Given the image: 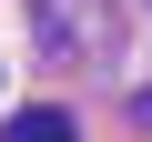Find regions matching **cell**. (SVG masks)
<instances>
[{
    "label": "cell",
    "mask_w": 152,
    "mask_h": 142,
    "mask_svg": "<svg viewBox=\"0 0 152 142\" xmlns=\"http://www.w3.org/2000/svg\"><path fill=\"white\" fill-rule=\"evenodd\" d=\"M0 142H71V112H51V102H31L10 132H0Z\"/></svg>",
    "instance_id": "cell-2"
},
{
    "label": "cell",
    "mask_w": 152,
    "mask_h": 142,
    "mask_svg": "<svg viewBox=\"0 0 152 142\" xmlns=\"http://www.w3.org/2000/svg\"><path fill=\"white\" fill-rule=\"evenodd\" d=\"M31 20H41V41H51V61H102L112 51V0H31Z\"/></svg>",
    "instance_id": "cell-1"
}]
</instances>
